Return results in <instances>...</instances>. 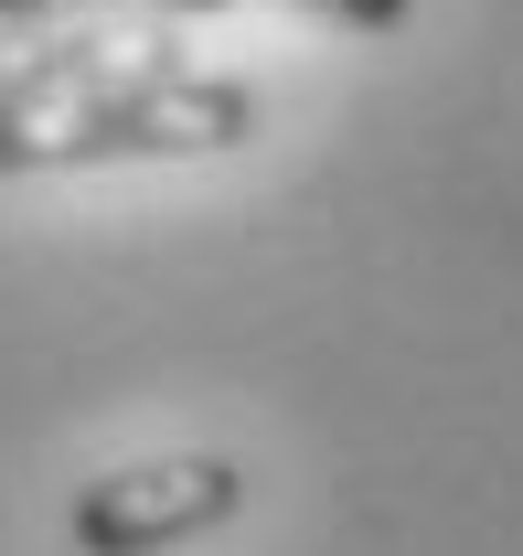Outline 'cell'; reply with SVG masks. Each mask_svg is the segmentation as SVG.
Segmentation results:
<instances>
[{
	"mask_svg": "<svg viewBox=\"0 0 523 556\" xmlns=\"http://www.w3.org/2000/svg\"><path fill=\"white\" fill-rule=\"evenodd\" d=\"M257 129V86L235 75H182L171 54L129 65L118 86L75 97L54 118L0 129V172H97V161H193V150H235Z\"/></svg>",
	"mask_w": 523,
	"mask_h": 556,
	"instance_id": "1",
	"label": "cell"
},
{
	"mask_svg": "<svg viewBox=\"0 0 523 556\" xmlns=\"http://www.w3.org/2000/svg\"><path fill=\"white\" fill-rule=\"evenodd\" d=\"M246 514V460L225 450H182V460H129V471H97V482L65 503L75 556H171L235 525Z\"/></svg>",
	"mask_w": 523,
	"mask_h": 556,
	"instance_id": "2",
	"label": "cell"
},
{
	"mask_svg": "<svg viewBox=\"0 0 523 556\" xmlns=\"http://www.w3.org/2000/svg\"><path fill=\"white\" fill-rule=\"evenodd\" d=\"M139 22H203V11H235V0H129ZM289 11H321V22H342V33H395L417 0H289Z\"/></svg>",
	"mask_w": 523,
	"mask_h": 556,
	"instance_id": "3",
	"label": "cell"
},
{
	"mask_svg": "<svg viewBox=\"0 0 523 556\" xmlns=\"http://www.w3.org/2000/svg\"><path fill=\"white\" fill-rule=\"evenodd\" d=\"M107 11H129V0H0V33H86Z\"/></svg>",
	"mask_w": 523,
	"mask_h": 556,
	"instance_id": "4",
	"label": "cell"
}]
</instances>
